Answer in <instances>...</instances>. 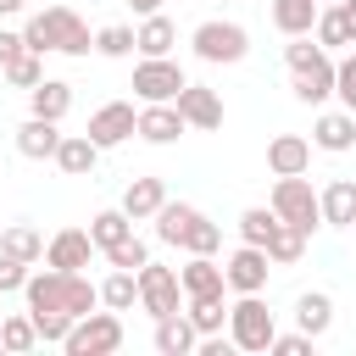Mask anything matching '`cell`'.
<instances>
[{
    "instance_id": "cell-3",
    "label": "cell",
    "mask_w": 356,
    "mask_h": 356,
    "mask_svg": "<svg viewBox=\"0 0 356 356\" xmlns=\"http://www.w3.org/2000/svg\"><path fill=\"white\" fill-rule=\"evenodd\" d=\"M273 334H278V317L267 312L261 295H239L228 306V339H234V350H267Z\"/></svg>"
},
{
    "instance_id": "cell-7",
    "label": "cell",
    "mask_w": 356,
    "mask_h": 356,
    "mask_svg": "<svg viewBox=\"0 0 356 356\" xmlns=\"http://www.w3.org/2000/svg\"><path fill=\"white\" fill-rule=\"evenodd\" d=\"M189 78H184V67L178 61H167V56H145L139 67H134V95L145 100V106H156V100H178V89H184Z\"/></svg>"
},
{
    "instance_id": "cell-38",
    "label": "cell",
    "mask_w": 356,
    "mask_h": 356,
    "mask_svg": "<svg viewBox=\"0 0 356 356\" xmlns=\"http://www.w3.org/2000/svg\"><path fill=\"white\" fill-rule=\"evenodd\" d=\"M28 317H33V328H39V339H44V345H61V339H67V328H72V317H67V312H28Z\"/></svg>"
},
{
    "instance_id": "cell-2",
    "label": "cell",
    "mask_w": 356,
    "mask_h": 356,
    "mask_svg": "<svg viewBox=\"0 0 356 356\" xmlns=\"http://www.w3.org/2000/svg\"><path fill=\"white\" fill-rule=\"evenodd\" d=\"M150 222H156V239H161V245H178V250H189V256H211V250L222 245V228H217L200 206H189V200H161Z\"/></svg>"
},
{
    "instance_id": "cell-33",
    "label": "cell",
    "mask_w": 356,
    "mask_h": 356,
    "mask_svg": "<svg viewBox=\"0 0 356 356\" xmlns=\"http://www.w3.org/2000/svg\"><path fill=\"white\" fill-rule=\"evenodd\" d=\"M0 78H6L11 89H33V83L44 78V67H39V56H33V50H17V56L0 67Z\"/></svg>"
},
{
    "instance_id": "cell-23",
    "label": "cell",
    "mask_w": 356,
    "mask_h": 356,
    "mask_svg": "<svg viewBox=\"0 0 356 356\" xmlns=\"http://www.w3.org/2000/svg\"><path fill=\"white\" fill-rule=\"evenodd\" d=\"M161 200H167V184H161V178H134V184L122 189V211H128L134 222H150Z\"/></svg>"
},
{
    "instance_id": "cell-46",
    "label": "cell",
    "mask_w": 356,
    "mask_h": 356,
    "mask_svg": "<svg viewBox=\"0 0 356 356\" xmlns=\"http://www.w3.org/2000/svg\"><path fill=\"white\" fill-rule=\"evenodd\" d=\"M0 350H6V345H0Z\"/></svg>"
},
{
    "instance_id": "cell-24",
    "label": "cell",
    "mask_w": 356,
    "mask_h": 356,
    "mask_svg": "<svg viewBox=\"0 0 356 356\" xmlns=\"http://www.w3.org/2000/svg\"><path fill=\"white\" fill-rule=\"evenodd\" d=\"M295 323H300V334L323 339V334L334 328V300H328L323 289H306V295L295 300Z\"/></svg>"
},
{
    "instance_id": "cell-26",
    "label": "cell",
    "mask_w": 356,
    "mask_h": 356,
    "mask_svg": "<svg viewBox=\"0 0 356 356\" xmlns=\"http://www.w3.org/2000/svg\"><path fill=\"white\" fill-rule=\"evenodd\" d=\"M128 234H134V217H128L122 206H106V211L89 217V239H95V250H106V245H117V239H128Z\"/></svg>"
},
{
    "instance_id": "cell-30",
    "label": "cell",
    "mask_w": 356,
    "mask_h": 356,
    "mask_svg": "<svg viewBox=\"0 0 356 356\" xmlns=\"http://www.w3.org/2000/svg\"><path fill=\"white\" fill-rule=\"evenodd\" d=\"M273 228H278V211H273V206H245V211H239V239H245V245H261V250H267Z\"/></svg>"
},
{
    "instance_id": "cell-40",
    "label": "cell",
    "mask_w": 356,
    "mask_h": 356,
    "mask_svg": "<svg viewBox=\"0 0 356 356\" xmlns=\"http://www.w3.org/2000/svg\"><path fill=\"white\" fill-rule=\"evenodd\" d=\"M312 334H273V345L267 350H278V356H312Z\"/></svg>"
},
{
    "instance_id": "cell-1",
    "label": "cell",
    "mask_w": 356,
    "mask_h": 356,
    "mask_svg": "<svg viewBox=\"0 0 356 356\" xmlns=\"http://www.w3.org/2000/svg\"><path fill=\"white\" fill-rule=\"evenodd\" d=\"M22 44H28L33 56H44V50H61V56H89V50H95V33H89V22H83L72 6H50V11H33V17H28Z\"/></svg>"
},
{
    "instance_id": "cell-15",
    "label": "cell",
    "mask_w": 356,
    "mask_h": 356,
    "mask_svg": "<svg viewBox=\"0 0 356 356\" xmlns=\"http://www.w3.org/2000/svg\"><path fill=\"white\" fill-rule=\"evenodd\" d=\"M67 111H72V83H67V78H39V83L28 89V117L61 122Z\"/></svg>"
},
{
    "instance_id": "cell-10",
    "label": "cell",
    "mask_w": 356,
    "mask_h": 356,
    "mask_svg": "<svg viewBox=\"0 0 356 356\" xmlns=\"http://www.w3.org/2000/svg\"><path fill=\"white\" fill-rule=\"evenodd\" d=\"M134 122H139V111L128 106V100H106L95 117H89V139L100 145V150H111V145H122V139H134Z\"/></svg>"
},
{
    "instance_id": "cell-37",
    "label": "cell",
    "mask_w": 356,
    "mask_h": 356,
    "mask_svg": "<svg viewBox=\"0 0 356 356\" xmlns=\"http://www.w3.org/2000/svg\"><path fill=\"white\" fill-rule=\"evenodd\" d=\"M334 95H339L345 111H356V50L345 61H334Z\"/></svg>"
},
{
    "instance_id": "cell-13",
    "label": "cell",
    "mask_w": 356,
    "mask_h": 356,
    "mask_svg": "<svg viewBox=\"0 0 356 356\" xmlns=\"http://www.w3.org/2000/svg\"><path fill=\"white\" fill-rule=\"evenodd\" d=\"M95 256V239L83 228H61L50 245H44V267H61V273H83Z\"/></svg>"
},
{
    "instance_id": "cell-34",
    "label": "cell",
    "mask_w": 356,
    "mask_h": 356,
    "mask_svg": "<svg viewBox=\"0 0 356 356\" xmlns=\"http://www.w3.org/2000/svg\"><path fill=\"white\" fill-rule=\"evenodd\" d=\"M184 317L195 323V334H222V323H228V295H222V300H189Z\"/></svg>"
},
{
    "instance_id": "cell-21",
    "label": "cell",
    "mask_w": 356,
    "mask_h": 356,
    "mask_svg": "<svg viewBox=\"0 0 356 356\" xmlns=\"http://www.w3.org/2000/svg\"><path fill=\"white\" fill-rule=\"evenodd\" d=\"M195 345H200V334H195V323H189L184 312L156 317V350H161V356H189Z\"/></svg>"
},
{
    "instance_id": "cell-11",
    "label": "cell",
    "mask_w": 356,
    "mask_h": 356,
    "mask_svg": "<svg viewBox=\"0 0 356 356\" xmlns=\"http://www.w3.org/2000/svg\"><path fill=\"white\" fill-rule=\"evenodd\" d=\"M172 106H178L184 128H222V95L206 89V83H184Z\"/></svg>"
},
{
    "instance_id": "cell-28",
    "label": "cell",
    "mask_w": 356,
    "mask_h": 356,
    "mask_svg": "<svg viewBox=\"0 0 356 356\" xmlns=\"http://www.w3.org/2000/svg\"><path fill=\"white\" fill-rule=\"evenodd\" d=\"M0 250L17 256V261H44V234L28 228V222H11V228L0 234Z\"/></svg>"
},
{
    "instance_id": "cell-19",
    "label": "cell",
    "mask_w": 356,
    "mask_h": 356,
    "mask_svg": "<svg viewBox=\"0 0 356 356\" xmlns=\"http://www.w3.org/2000/svg\"><path fill=\"white\" fill-rule=\"evenodd\" d=\"M306 167H312V139L278 134V139L267 145V172H273V178H289V172H306Z\"/></svg>"
},
{
    "instance_id": "cell-47",
    "label": "cell",
    "mask_w": 356,
    "mask_h": 356,
    "mask_svg": "<svg viewBox=\"0 0 356 356\" xmlns=\"http://www.w3.org/2000/svg\"><path fill=\"white\" fill-rule=\"evenodd\" d=\"M350 228H356V222H350Z\"/></svg>"
},
{
    "instance_id": "cell-32",
    "label": "cell",
    "mask_w": 356,
    "mask_h": 356,
    "mask_svg": "<svg viewBox=\"0 0 356 356\" xmlns=\"http://www.w3.org/2000/svg\"><path fill=\"white\" fill-rule=\"evenodd\" d=\"M312 39H317L323 50H339V44H350V28H345V17H339V6H317V22H312Z\"/></svg>"
},
{
    "instance_id": "cell-42",
    "label": "cell",
    "mask_w": 356,
    "mask_h": 356,
    "mask_svg": "<svg viewBox=\"0 0 356 356\" xmlns=\"http://www.w3.org/2000/svg\"><path fill=\"white\" fill-rule=\"evenodd\" d=\"M339 17H345V28H350V44H356V0H339Z\"/></svg>"
},
{
    "instance_id": "cell-18",
    "label": "cell",
    "mask_w": 356,
    "mask_h": 356,
    "mask_svg": "<svg viewBox=\"0 0 356 356\" xmlns=\"http://www.w3.org/2000/svg\"><path fill=\"white\" fill-rule=\"evenodd\" d=\"M67 178H89L95 172V161H100V145L89 139V134H61V145H56V156H50Z\"/></svg>"
},
{
    "instance_id": "cell-22",
    "label": "cell",
    "mask_w": 356,
    "mask_h": 356,
    "mask_svg": "<svg viewBox=\"0 0 356 356\" xmlns=\"http://www.w3.org/2000/svg\"><path fill=\"white\" fill-rule=\"evenodd\" d=\"M178 44V28H172V17H161V11H150L139 28H134V50L139 56H167Z\"/></svg>"
},
{
    "instance_id": "cell-35",
    "label": "cell",
    "mask_w": 356,
    "mask_h": 356,
    "mask_svg": "<svg viewBox=\"0 0 356 356\" xmlns=\"http://www.w3.org/2000/svg\"><path fill=\"white\" fill-rule=\"evenodd\" d=\"M95 50H100V56H111V61L134 56V28H128V22H106V28L95 33Z\"/></svg>"
},
{
    "instance_id": "cell-16",
    "label": "cell",
    "mask_w": 356,
    "mask_h": 356,
    "mask_svg": "<svg viewBox=\"0 0 356 356\" xmlns=\"http://www.w3.org/2000/svg\"><path fill=\"white\" fill-rule=\"evenodd\" d=\"M312 145L328 150V156H345L356 145V111H323L317 128H312Z\"/></svg>"
},
{
    "instance_id": "cell-41",
    "label": "cell",
    "mask_w": 356,
    "mask_h": 356,
    "mask_svg": "<svg viewBox=\"0 0 356 356\" xmlns=\"http://www.w3.org/2000/svg\"><path fill=\"white\" fill-rule=\"evenodd\" d=\"M17 50H28V44H22V33H11V28H0V67H6V61H11Z\"/></svg>"
},
{
    "instance_id": "cell-4",
    "label": "cell",
    "mask_w": 356,
    "mask_h": 356,
    "mask_svg": "<svg viewBox=\"0 0 356 356\" xmlns=\"http://www.w3.org/2000/svg\"><path fill=\"white\" fill-rule=\"evenodd\" d=\"M189 44H195V56L211 61V67H234V61L250 56V33H245L239 22H222V17L200 22V28L189 33Z\"/></svg>"
},
{
    "instance_id": "cell-20",
    "label": "cell",
    "mask_w": 356,
    "mask_h": 356,
    "mask_svg": "<svg viewBox=\"0 0 356 356\" xmlns=\"http://www.w3.org/2000/svg\"><path fill=\"white\" fill-rule=\"evenodd\" d=\"M317 206H323V222H328V228H350V222H356V178H334V184L317 195Z\"/></svg>"
},
{
    "instance_id": "cell-36",
    "label": "cell",
    "mask_w": 356,
    "mask_h": 356,
    "mask_svg": "<svg viewBox=\"0 0 356 356\" xmlns=\"http://www.w3.org/2000/svg\"><path fill=\"white\" fill-rule=\"evenodd\" d=\"M106 261H111V267H128V273H139V267L150 261V250H145V239H139V234H128V239L106 245Z\"/></svg>"
},
{
    "instance_id": "cell-5",
    "label": "cell",
    "mask_w": 356,
    "mask_h": 356,
    "mask_svg": "<svg viewBox=\"0 0 356 356\" xmlns=\"http://www.w3.org/2000/svg\"><path fill=\"white\" fill-rule=\"evenodd\" d=\"M267 206L278 211V222H295L300 234H312V228L323 222V206H317V189L306 184V172L278 178V184H273V195H267Z\"/></svg>"
},
{
    "instance_id": "cell-17",
    "label": "cell",
    "mask_w": 356,
    "mask_h": 356,
    "mask_svg": "<svg viewBox=\"0 0 356 356\" xmlns=\"http://www.w3.org/2000/svg\"><path fill=\"white\" fill-rule=\"evenodd\" d=\"M56 145H61V122H50V117H28L17 128V156H28V161H50Z\"/></svg>"
},
{
    "instance_id": "cell-8",
    "label": "cell",
    "mask_w": 356,
    "mask_h": 356,
    "mask_svg": "<svg viewBox=\"0 0 356 356\" xmlns=\"http://www.w3.org/2000/svg\"><path fill=\"white\" fill-rule=\"evenodd\" d=\"M139 306H145L150 317H172V312L184 306V284H178V273L161 267V261H145V267H139Z\"/></svg>"
},
{
    "instance_id": "cell-29",
    "label": "cell",
    "mask_w": 356,
    "mask_h": 356,
    "mask_svg": "<svg viewBox=\"0 0 356 356\" xmlns=\"http://www.w3.org/2000/svg\"><path fill=\"white\" fill-rule=\"evenodd\" d=\"M300 256H306V234H300L295 222H278L273 239H267V261H273V267H289V261H300Z\"/></svg>"
},
{
    "instance_id": "cell-25",
    "label": "cell",
    "mask_w": 356,
    "mask_h": 356,
    "mask_svg": "<svg viewBox=\"0 0 356 356\" xmlns=\"http://www.w3.org/2000/svg\"><path fill=\"white\" fill-rule=\"evenodd\" d=\"M312 22H317V0H273V28L284 39L312 33Z\"/></svg>"
},
{
    "instance_id": "cell-43",
    "label": "cell",
    "mask_w": 356,
    "mask_h": 356,
    "mask_svg": "<svg viewBox=\"0 0 356 356\" xmlns=\"http://www.w3.org/2000/svg\"><path fill=\"white\" fill-rule=\"evenodd\" d=\"M128 6H134L139 17H150V11H161V0H128Z\"/></svg>"
},
{
    "instance_id": "cell-9",
    "label": "cell",
    "mask_w": 356,
    "mask_h": 356,
    "mask_svg": "<svg viewBox=\"0 0 356 356\" xmlns=\"http://www.w3.org/2000/svg\"><path fill=\"white\" fill-rule=\"evenodd\" d=\"M267 267H273V261H267L261 245H239V250L222 261V278H228L234 295H261V289H267Z\"/></svg>"
},
{
    "instance_id": "cell-27",
    "label": "cell",
    "mask_w": 356,
    "mask_h": 356,
    "mask_svg": "<svg viewBox=\"0 0 356 356\" xmlns=\"http://www.w3.org/2000/svg\"><path fill=\"white\" fill-rule=\"evenodd\" d=\"M100 306H111V312H134V306H139V273L111 267V278L100 284Z\"/></svg>"
},
{
    "instance_id": "cell-12",
    "label": "cell",
    "mask_w": 356,
    "mask_h": 356,
    "mask_svg": "<svg viewBox=\"0 0 356 356\" xmlns=\"http://www.w3.org/2000/svg\"><path fill=\"white\" fill-rule=\"evenodd\" d=\"M178 284H184V300H222L228 295V278L211 256H189L178 267Z\"/></svg>"
},
{
    "instance_id": "cell-45",
    "label": "cell",
    "mask_w": 356,
    "mask_h": 356,
    "mask_svg": "<svg viewBox=\"0 0 356 356\" xmlns=\"http://www.w3.org/2000/svg\"><path fill=\"white\" fill-rule=\"evenodd\" d=\"M317 6H339V0H317Z\"/></svg>"
},
{
    "instance_id": "cell-6",
    "label": "cell",
    "mask_w": 356,
    "mask_h": 356,
    "mask_svg": "<svg viewBox=\"0 0 356 356\" xmlns=\"http://www.w3.org/2000/svg\"><path fill=\"white\" fill-rule=\"evenodd\" d=\"M122 345V317L106 306V312H89V317H78L72 328H67V339H61V350L67 356H111Z\"/></svg>"
},
{
    "instance_id": "cell-39",
    "label": "cell",
    "mask_w": 356,
    "mask_h": 356,
    "mask_svg": "<svg viewBox=\"0 0 356 356\" xmlns=\"http://www.w3.org/2000/svg\"><path fill=\"white\" fill-rule=\"evenodd\" d=\"M22 284H28V261H17V256L0 250V295H11V289H22Z\"/></svg>"
},
{
    "instance_id": "cell-44",
    "label": "cell",
    "mask_w": 356,
    "mask_h": 356,
    "mask_svg": "<svg viewBox=\"0 0 356 356\" xmlns=\"http://www.w3.org/2000/svg\"><path fill=\"white\" fill-rule=\"evenodd\" d=\"M22 6H28V0H0V17H17Z\"/></svg>"
},
{
    "instance_id": "cell-14",
    "label": "cell",
    "mask_w": 356,
    "mask_h": 356,
    "mask_svg": "<svg viewBox=\"0 0 356 356\" xmlns=\"http://www.w3.org/2000/svg\"><path fill=\"white\" fill-rule=\"evenodd\" d=\"M134 134H139L145 145H172V139L184 134V117H178V106H172V100H156V106H139Z\"/></svg>"
},
{
    "instance_id": "cell-31",
    "label": "cell",
    "mask_w": 356,
    "mask_h": 356,
    "mask_svg": "<svg viewBox=\"0 0 356 356\" xmlns=\"http://www.w3.org/2000/svg\"><path fill=\"white\" fill-rule=\"evenodd\" d=\"M0 345H6L11 356L33 350V345H39V328H33V317H28V312H11V317H0Z\"/></svg>"
}]
</instances>
